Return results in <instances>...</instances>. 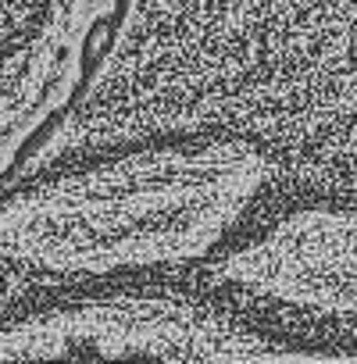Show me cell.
<instances>
[{
  "mask_svg": "<svg viewBox=\"0 0 357 364\" xmlns=\"http://www.w3.org/2000/svg\"><path fill=\"white\" fill-rule=\"evenodd\" d=\"M329 360L178 293H111L0 325V360Z\"/></svg>",
  "mask_w": 357,
  "mask_h": 364,
  "instance_id": "obj_3",
  "label": "cell"
},
{
  "mask_svg": "<svg viewBox=\"0 0 357 364\" xmlns=\"http://www.w3.org/2000/svg\"><path fill=\"white\" fill-rule=\"evenodd\" d=\"M208 275L257 304L357 321V208L307 204L233 247Z\"/></svg>",
  "mask_w": 357,
  "mask_h": 364,
  "instance_id": "obj_4",
  "label": "cell"
},
{
  "mask_svg": "<svg viewBox=\"0 0 357 364\" xmlns=\"http://www.w3.org/2000/svg\"><path fill=\"white\" fill-rule=\"evenodd\" d=\"M8 182L0 261L104 279L208 257L275 182V157L229 132L154 136Z\"/></svg>",
  "mask_w": 357,
  "mask_h": 364,
  "instance_id": "obj_2",
  "label": "cell"
},
{
  "mask_svg": "<svg viewBox=\"0 0 357 364\" xmlns=\"http://www.w3.org/2000/svg\"><path fill=\"white\" fill-rule=\"evenodd\" d=\"M178 132L243 136L297 182L357 197V0H122L11 178Z\"/></svg>",
  "mask_w": 357,
  "mask_h": 364,
  "instance_id": "obj_1",
  "label": "cell"
}]
</instances>
